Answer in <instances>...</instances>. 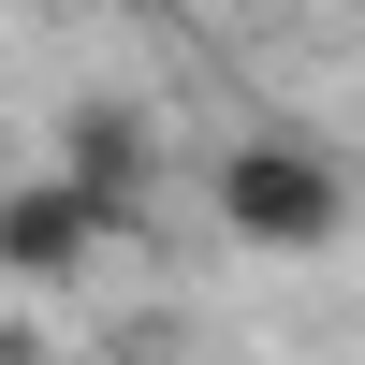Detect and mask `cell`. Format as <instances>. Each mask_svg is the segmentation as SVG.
I'll return each mask as SVG.
<instances>
[{
  "label": "cell",
  "mask_w": 365,
  "mask_h": 365,
  "mask_svg": "<svg viewBox=\"0 0 365 365\" xmlns=\"http://www.w3.org/2000/svg\"><path fill=\"white\" fill-rule=\"evenodd\" d=\"M220 220L249 234V249H322V234L351 220V190H336L322 146H234L220 161Z\"/></svg>",
  "instance_id": "1"
}]
</instances>
